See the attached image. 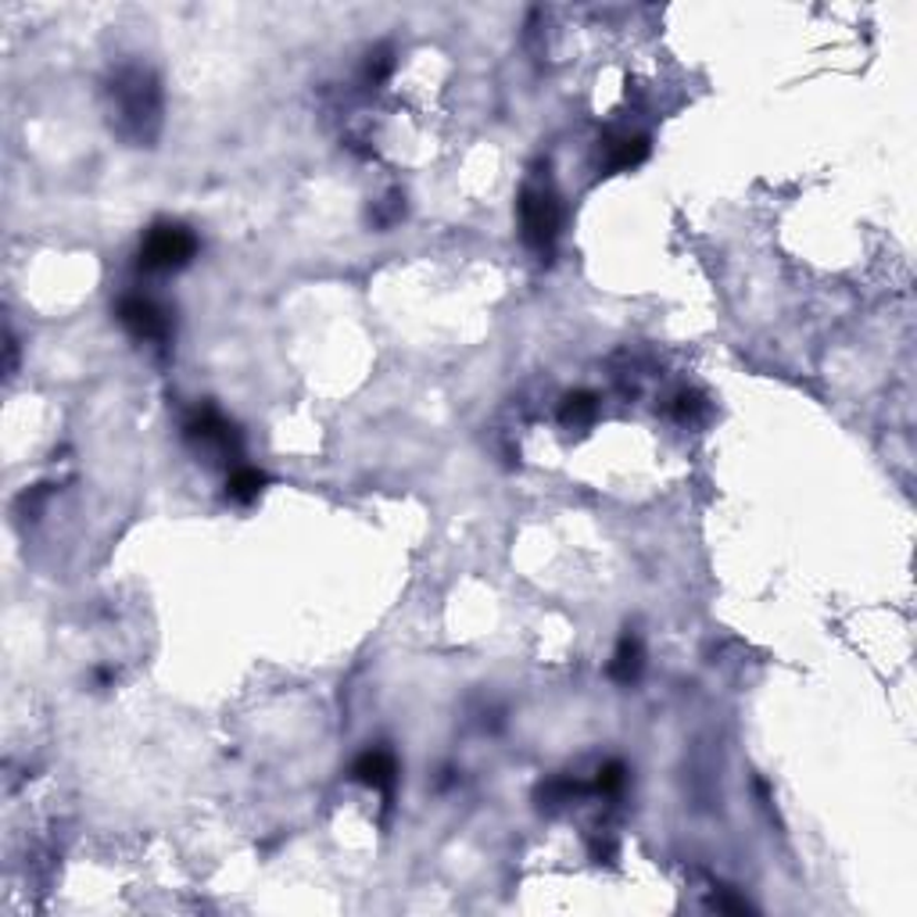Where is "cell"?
I'll return each mask as SVG.
<instances>
[{
  "mask_svg": "<svg viewBox=\"0 0 917 917\" xmlns=\"http://www.w3.org/2000/svg\"><path fill=\"white\" fill-rule=\"evenodd\" d=\"M115 126L133 144H147L162 122V90L158 80L144 69H122L112 83Z\"/></svg>",
  "mask_w": 917,
  "mask_h": 917,
  "instance_id": "1",
  "label": "cell"
},
{
  "mask_svg": "<svg viewBox=\"0 0 917 917\" xmlns=\"http://www.w3.org/2000/svg\"><path fill=\"white\" fill-rule=\"evenodd\" d=\"M197 248H202V240L190 226L183 223H155L144 234L141 240V251H136V262H141L144 272H176L183 266L194 262Z\"/></svg>",
  "mask_w": 917,
  "mask_h": 917,
  "instance_id": "2",
  "label": "cell"
},
{
  "mask_svg": "<svg viewBox=\"0 0 917 917\" xmlns=\"http://www.w3.org/2000/svg\"><path fill=\"white\" fill-rule=\"evenodd\" d=\"M516 216H519V234H524V244L534 255H553L556 237H559V223H563V208L559 197L545 187H524L516 202Z\"/></svg>",
  "mask_w": 917,
  "mask_h": 917,
  "instance_id": "3",
  "label": "cell"
},
{
  "mask_svg": "<svg viewBox=\"0 0 917 917\" xmlns=\"http://www.w3.org/2000/svg\"><path fill=\"white\" fill-rule=\"evenodd\" d=\"M115 316L119 323L126 327L136 341H147V344H165L173 333V323H169V312L162 309L155 298L147 295H126L119 305H115Z\"/></svg>",
  "mask_w": 917,
  "mask_h": 917,
  "instance_id": "4",
  "label": "cell"
},
{
  "mask_svg": "<svg viewBox=\"0 0 917 917\" xmlns=\"http://www.w3.org/2000/svg\"><path fill=\"white\" fill-rule=\"evenodd\" d=\"M183 431H187V437L194 441V445H216L219 452H237V431L212 405L197 409Z\"/></svg>",
  "mask_w": 917,
  "mask_h": 917,
  "instance_id": "5",
  "label": "cell"
},
{
  "mask_svg": "<svg viewBox=\"0 0 917 917\" xmlns=\"http://www.w3.org/2000/svg\"><path fill=\"white\" fill-rule=\"evenodd\" d=\"M351 774H356V782L391 796L394 782H399V760H394V753H388V749H365V753L356 760V767H351Z\"/></svg>",
  "mask_w": 917,
  "mask_h": 917,
  "instance_id": "6",
  "label": "cell"
},
{
  "mask_svg": "<svg viewBox=\"0 0 917 917\" xmlns=\"http://www.w3.org/2000/svg\"><path fill=\"white\" fill-rule=\"evenodd\" d=\"M646 158H649V141L641 133L606 136V144H602V169L606 173H628Z\"/></svg>",
  "mask_w": 917,
  "mask_h": 917,
  "instance_id": "7",
  "label": "cell"
},
{
  "mask_svg": "<svg viewBox=\"0 0 917 917\" xmlns=\"http://www.w3.org/2000/svg\"><path fill=\"white\" fill-rule=\"evenodd\" d=\"M641 667H646V656H641V641L635 635H624L617 652H614V660H609V678H614L617 684H631V681H638Z\"/></svg>",
  "mask_w": 917,
  "mask_h": 917,
  "instance_id": "8",
  "label": "cell"
},
{
  "mask_svg": "<svg viewBox=\"0 0 917 917\" xmlns=\"http://www.w3.org/2000/svg\"><path fill=\"white\" fill-rule=\"evenodd\" d=\"M262 487H266V473H258L255 466H237L226 481V495L240 502V506H248V502L262 495Z\"/></svg>",
  "mask_w": 917,
  "mask_h": 917,
  "instance_id": "9",
  "label": "cell"
},
{
  "mask_svg": "<svg viewBox=\"0 0 917 917\" xmlns=\"http://www.w3.org/2000/svg\"><path fill=\"white\" fill-rule=\"evenodd\" d=\"M595 412H599V399H595L591 391H574L563 399V409H559V420L567 426H580V423H591Z\"/></svg>",
  "mask_w": 917,
  "mask_h": 917,
  "instance_id": "10",
  "label": "cell"
},
{
  "mask_svg": "<svg viewBox=\"0 0 917 917\" xmlns=\"http://www.w3.org/2000/svg\"><path fill=\"white\" fill-rule=\"evenodd\" d=\"M391 72H394V51L388 48H377L370 51V58H365V69H362V80L370 83V86H380L384 80H391Z\"/></svg>",
  "mask_w": 917,
  "mask_h": 917,
  "instance_id": "11",
  "label": "cell"
},
{
  "mask_svg": "<svg viewBox=\"0 0 917 917\" xmlns=\"http://www.w3.org/2000/svg\"><path fill=\"white\" fill-rule=\"evenodd\" d=\"M624 785H628V767H624L620 760H609L599 767V782H595V789L606 792V796H614V792H620Z\"/></svg>",
  "mask_w": 917,
  "mask_h": 917,
  "instance_id": "12",
  "label": "cell"
},
{
  "mask_svg": "<svg viewBox=\"0 0 917 917\" xmlns=\"http://www.w3.org/2000/svg\"><path fill=\"white\" fill-rule=\"evenodd\" d=\"M707 409L702 405V399L696 391H681L678 399H674V416L681 420V423H692V420H699V412Z\"/></svg>",
  "mask_w": 917,
  "mask_h": 917,
  "instance_id": "13",
  "label": "cell"
}]
</instances>
